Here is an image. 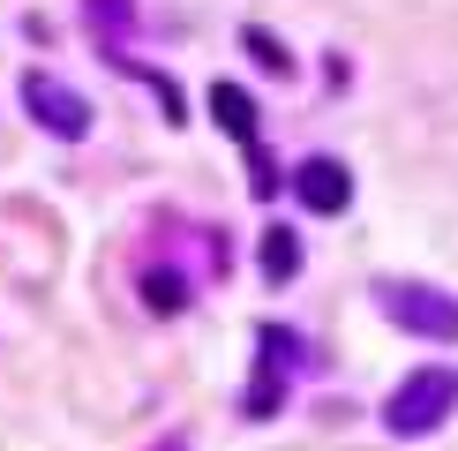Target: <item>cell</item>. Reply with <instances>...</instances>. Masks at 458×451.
<instances>
[{"label":"cell","instance_id":"cell-1","mask_svg":"<svg viewBox=\"0 0 458 451\" xmlns=\"http://www.w3.org/2000/svg\"><path fill=\"white\" fill-rule=\"evenodd\" d=\"M458 413V369H413L406 384L384 399V429L391 437H428Z\"/></svg>","mask_w":458,"mask_h":451},{"label":"cell","instance_id":"cell-2","mask_svg":"<svg viewBox=\"0 0 458 451\" xmlns=\"http://www.w3.org/2000/svg\"><path fill=\"white\" fill-rule=\"evenodd\" d=\"M376 301H384V316L398 331H413V338H458V301L444 286H428V278H384Z\"/></svg>","mask_w":458,"mask_h":451},{"label":"cell","instance_id":"cell-3","mask_svg":"<svg viewBox=\"0 0 458 451\" xmlns=\"http://www.w3.org/2000/svg\"><path fill=\"white\" fill-rule=\"evenodd\" d=\"M23 106H30V121L46 128V136H61V143H83L90 136V98L68 90L61 75H46V68L23 75Z\"/></svg>","mask_w":458,"mask_h":451},{"label":"cell","instance_id":"cell-4","mask_svg":"<svg viewBox=\"0 0 458 451\" xmlns=\"http://www.w3.org/2000/svg\"><path fill=\"white\" fill-rule=\"evenodd\" d=\"M293 196L309 203V211L338 218V211L353 203V174H346L338 158H301V166H293Z\"/></svg>","mask_w":458,"mask_h":451},{"label":"cell","instance_id":"cell-5","mask_svg":"<svg viewBox=\"0 0 458 451\" xmlns=\"http://www.w3.org/2000/svg\"><path fill=\"white\" fill-rule=\"evenodd\" d=\"M293 353H301V338H293V331L263 324V376H256V391H248V413H256V421L278 406V376L293 369Z\"/></svg>","mask_w":458,"mask_h":451},{"label":"cell","instance_id":"cell-6","mask_svg":"<svg viewBox=\"0 0 458 451\" xmlns=\"http://www.w3.org/2000/svg\"><path fill=\"white\" fill-rule=\"evenodd\" d=\"M211 121H218L241 150H256V98H248L241 83H211Z\"/></svg>","mask_w":458,"mask_h":451},{"label":"cell","instance_id":"cell-7","mask_svg":"<svg viewBox=\"0 0 458 451\" xmlns=\"http://www.w3.org/2000/svg\"><path fill=\"white\" fill-rule=\"evenodd\" d=\"M293 271H301V241L285 234V226H271V234H263V278H271V286H285Z\"/></svg>","mask_w":458,"mask_h":451},{"label":"cell","instance_id":"cell-8","mask_svg":"<svg viewBox=\"0 0 458 451\" xmlns=\"http://www.w3.org/2000/svg\"><path fill=\"white\" fill-rule=\"evenodd\" d=\"M241 46H248V53H256V61H263V68H271V75H293V53H285V46H278V38H271V30H241Z\"/></svg>","mask_w":458,"mask_h":451},{"label":"cell","instance_id":"cell-9","mask_svg":"<svg viewBox=\"0 0 458 451\" xmlns=\"http://www.w3.org/2000/svg\"><path fill=\"white\" fill-rule=\"evenodd\" d=\"M143 294H150V309H158V316H174V309H181V278H150Z\"/></svg>","mask_w":458,"mask_h":451},{"label":"cell","instance_id":"cell-10","mask_svg":"<svg viewBox=\"0 0 458 451\" xmlns=\"http://www.w3.org/2000/svg\"><path fill=\"white\" fill-rule=\"evenodd\" d=\"M90 15H98V23H113V30H128V15H136V0H90Z\"/></svg>","mask_w":458,"mask_h":451}]
</instances>
